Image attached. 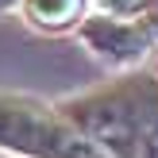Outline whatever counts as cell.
Masks as SVG:
<instances>
[{
  "mask_svg": "<svg viewBox=\"0 0 158 158\" xmlns=\"http://www.w3.org/2000/svg\"><path fill=\"white\" fill-rule=\"evenodd\" d=\"M54 108L108 158H158V46L139 66Z\"/></svg>",
  "mask_w": 158,
  "mask_h": 158,
  "instance_id": "obj_1",
  "label": "cell"
},
{
  "mask_svg": "<svg viewBox=\"0 0 158 158\" xmlns=\"http://www.w3.org/2000/svg\"><path fill=\"white\" fill-rule=\"evenodd\" d=\"M77 39L108 69H131L158 46L143 15H112V12H97V8H89L85 19L77 23Z\"/></svg>",
  "mask_w": 158,
  "mask_h": 158,
  "instance_id": "obj_3",
  "label": "cell"
},
{
  "mask_svg": "<svg viewBox=\"0 0 158 158\" xmlns=\"http://www.w3.org/2000/svg\"><path fill=\"white\" fill-rule=\"evenodd\" d=\"M143 19H147V27L154 31V39H158V0H151V8L143 12Z\"/></svg>",
  "mask_w": 158,
  "mask_h": 158,
  "instance_id": "obj_6",
  "label": "cell"
},
{
  "mask_svg": "<svg viewBox=\"0 0 158 158\" xmlns=\"http://www.w3.org/2000/svg\"><path fill=\"white\" fill-rule=\"evenodd\" d=\"M97 12H112V15H143L151 8V0H93Z\"/></svg>",
  "mask_w": 158,
  "mask_h": 158,
  "instance_id": "obj_5",
  "label": "cell"
},
{
  "mask_svg": "<svg viewBox=\"0 0 158 158\" xmlns=\"http://www.w3.org/2000/svg\"><path fill=\"white\" fill-rule=\"evenodd\" d=\"M93 0H15V12L43 35H66L77 31Z\"/></svg>",
  "mask_w": 158,
  "mask_h": 158,
  "instance_id": "obj_4",
  "label": "cell"
},
{
  "mask_svg": "<svg viewBox=\"0 0 158 158\" xmlns=\"http://www.w3.org/2000/svg\"><path fill=\"white\" fill-rule=\"evenodd\" d=\"M4 12H15V0H0V15Z\"/></svg>",
  "mask_w": 158,
  "mask_h": 158,
  "instance_id": "obj_7",
  "label": "cell"
},
{
  "mask_svg": "<svg viewBox=\"0 0 158 158\" xmlns=\"http://www.w3.org/2000/svg\"><path fill=\"white\" fill-rule=\"evenodd\" d=\"M0 151L15 158H108L50 100L0 93Z\"/></svg>",
  "mask_w": 158,
  "mask_h": 158,
  "instance_id": "obj_2",
  "label": "cell"
}]
</instances>
